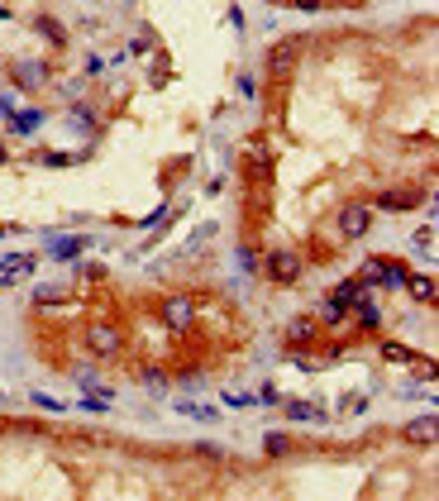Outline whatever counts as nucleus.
<instances>
[{"mask_svg":"<svg viewBox=\"0 0 439 501\" xmlns=\"http://www.w3.org/2000/svg\"><path fill=\"white\" fill-rule=\"evenodd\" d=\"M81 344L91 348L95 358H120V348H125V329L110 325V320H91L86 334H81Z\"/></svg>","mask_w":439,"mask_h":501,"instance_id":"obj_1","label":"nucleus"},{"mask_svg":"<svg viewBox=\"0 0 439 501\" xmlns=\"http://www.w3.org/2000/svg\"><path fill=\"white\" fill-rule=\"evenodd\" d=\"M258 267H263V277H272L277 286H291L301 272H306V258H301L296 249H272Z\"/></svg>","mask_w":439,"mask_h":501,"instance_id":"obj_2","label":"nucleus"},{"mask_svg":"<svg viewBox=\"0 0 439 501\" xmlns=\"http://www.w3.org/2000/svg\"><path fill=\"white\" fill-rule=\"evenodd\" d=\"M157 320H162V329H172V334H187V329L196 325V301L191 296H167L157 306Z\"/></svg>","mask_w":439,"mask_h":501,"instance_id":"obj_3","label":"nucleus"},{"mask_svg":"<svg viewBox=\"0 0 439 501\" xmlns=\"http://www.w3.org/2000/svg\"><path fill=\"white\" fill-rule=\"evenodd\" d=\"M368 224H373V205H363V201H344V205H339V215H334V229H339L344 239L368 234Z\"/></svg>","mask_w":439,"mask_h":501,"instance_id":"obj_4","label":"nucleus"},{"mask_svg":"<svg viewBox=\"0 0 439 501\" xmlns=\"http://www.w3.org/2000/svg\"><path fill=\"white\" fill-rule=\"evenodd\" d=\"M363 282H377V286H406V267L392 263V258H368V263H363Z\"/></svg>","mask_w":439,"mask_h":501,"instance_id":"obj_5","label":"nucleus"},{"mask_svg":"<svg viewBox=\"0 0 439 501\" xmlns=\"http://www.w3.org/2000/svg\"><path fill=\"white\" fill-rule=\"evenodd\" d=\"M296 53H301V38H282V43L267 53V72L282 81V77H291V67H296Z\"/></svg>","mask_w":439,"mask_h":501,"instance_id":"obj_6","label":"nucleus"},{"mask_svg":"<svg viewBox=\"0 0 439 501\" xmlns=\"http://www.w3.org/2000/svg\"><path fill=\"white\" fill-rule=\"evenodd\" d=\"M320 339V320L315 315H296L291 325H286V344L291 348H306V344H315Z\"/></svg>","mask_w":439,"mask_h":501,"instance_id":"obj_7","label":"nucleus"},{"mask_svg":"<svg viewBox=\"0 0 439 501\" xmlns=\"http://www.w3.org/2000/svg\"><path fill=\"white\" fill-rule=\"evenodd\" d=\"M139 382H143V392H153V396H167V392H172V373H167V368H157V363H143V368H139Z\"/></svg>","mask_w":439,"mask_h":501,"instance_id":"obj_8","label":"nucleus"},{"mask_svg":"<svg viewBox=\"0 0 439 501\" xmlns=\"http://www.w3.org/2000/svg\"><path fill=\"white\" fill-rule=\"evenodd\" d=\"M320 325H329V329H353V315H348V301L329 296V301H325V311H320Z\"/></svg>","mask_w":439,"mask_h":501,"instance_id":"obj_9","label":"nucleus"},{"mask_svg":"<svg viewBox=\"0 0 439 501\" xmlns=\"http://www.w3.org/2000/svg\"><path fill=\"white\" fill-rule=\"evenodd\" d=\"M420 205V191H382L377 196V210H415Z\"/></svg>","mask_w":439,"mask_h":501,"instance_id":"obj_10","label":"nucleus"},{"mask_svg":"<svg viewBox=\"0 0 439 501\" xmlns=\"http://www.w3.org/2000/svg\"><path fill=\"white\" fill-rule=\"evenodd\" d=\"M435 435H439V430H435V415H420V420L406 425V439H410V444H435Z\"/></svg>","mask_w":439,"mask_h":501,"instance_id":"obj_11","label":"nucleus"},{"mask_svg":"<svg viewBox=\"0 0 439 501\" xmlns=\"http://www.w3.org/2000/svg\"><path fill=\"white\" fill-rule=\"evenodd\" d=\"M249 172L253 177H272V153H267V143H249Z\"/></svg>","mask_w":439,"mask_h":501,"instance_id":"obj_12","label":"nucleus"},{"mask_svg":"<svg viewBox=\"0 0 439 501\" xmlns=\"http://www.w3.org/2000/svg\"><path fill=\"white\" fill-rule=\"evenodd\" d=\"M15 77H19V86H29V91H33V86H43V81H48V67L43 63H15Z\"/></svg>","mask_w":439,"mask_h":501,"instance_id":"obj_13","label":"nucleus"},{"mask_svg":"<svg viewBox=\"0 0 439 501\" xmlns=\"http://www.w3.org/2000/svg\"><path fill=\"white\" fill-rule=\"evenodd\" d=\"M406 286L415 301H435V277H425V272H406Z\"/></svg>","mask_w":439,"mask_h":501,"instance_id":"obj_14","label":"nucleus"},{"mask_svg":"<svg viewBox=\"0 0 439 501\" xmlns=\"http://www.w3.org/2000/svg\"><path fill=\"white\" fill-rule=\"evenodd\" d=\"M33 263H38V258H33V253H10V258H5V263H0V272H5V277H10V282H15L19 272H29Z\"/></svg>","mask_w":439,"mask_h":501,"instance_id":"obj_15","label":"nucleus"},{"mask_svg":"<svg viewBox=\"0 0 439 501\" xmlns=\"http://www.w3.org/2000/svg\"><path fill=\"white\" fill-rule=\"evenodd\" d=\"M286 415H291V420H315V425L325 420V410H315L311 401H291V406H286Z\"/></svg>","mask_w":439,"mask_h":501,"instance_id":"obj_16","label":"nucleus"},{"mask_svg":"<svg viewBox=\"0 0 439 501\" xmlns=\"http://www.w3.org/2000/svg\"><path fill=\"white\" fill-rule=\"evenodd\" d=\"M10 120H15V134H33V129H38V120H43V115H38V110H15V115H10Z\"/></svg>","mask_w":439,"mask_h":501,"instance_id":"obj_17","label":"nucleus"},{"mask_svg":"<svg viewBox=\"0 0 439 501\" xmlns=\"http://www.w3.org/2000/svg\"><path fill=\"white\" fill-rule=\"evenodd\" d=\"M377 320H382V311H377L373 301H358V325L363 329H377Z\"/></svg>","mask_w":439,"mask_h":501,"instance_id":"obj_18","label":"nucleus"},{"mask_svg":"<svg viewBox=\"0 0 439 501\" xmlns=\"http://www.w3.org/2000/svg\"><path fill=\"white\" fill-rule=\"evenodd\" d=\"M263 449H267L272 458H282V454H291V439H286V435H267V439H263Z\"/></svg>","mask_w":439,"mask_h":501,"instance_id":"obj_19","label":"nucleus"},{"mask_svg":"<svg viewBox=\"0 0 439 501\" xmlns=\"http://www.w3.org/2000/svg\"><path fill=\"white\" fill-rule=\"evenodd\" d=\"M33 301H38V306H63L67 291H58V286H38V291H33Z\"/></svg>","mask_w":439,"mask_h":501,"instance_id":"obj_20","label":"nucleus"},{"mask_svg":"<svg viewBox=\"0 0 439 501\" xmlns=\"http://www.w3.org/2000/svg\"><path fill=\"white\" fill-rule=\"evenodd\" d=\"M177 410H182V415H196V420H215V410L196 406V401H177Z\"/></svg>","mask_w":439,"mask_h":501,"instance_id":"obj_21","label":"nucleus"},{"mask_svg":"<svg viewBox=\"0 0 439 501\" xmlns=\"http://www.w3.org/2000/svg\"><path fill=\"white\" fill-rule=\"evenodd\" d=\"M77 249H81V239H58V244H53L48 253H53V258H72Z\"/></svg>","mask_w":439,"mask_h":501,"instance_id":"obj_22","label":"nucleus"},{"mask_svg":"<svg viewBox=\"0 0 439 501\" xmlns=\"http://www.w3.org/2000/svg\"><path fill=\"white\" fill-rule=\"evenodd\" d=\"M415 249H420V253H435V229H415Z\"/></svg>","mask_w":439,"mask_h":501,"instance_id":"obj_23","label":"nucleus"},{"mask_svg":"<svg viewBox=\"0 0 439 501\" xmlns=\"http://www.w3.org/2000/svg\"><path fill=\"white\" fill-rule=\"evenodd\" d=\"M38 29L48 33V38H53V43H63L67 33H63V24H53V19H38Z\"/></svg>","mask_w":439,"mask_h":501,"instance_id":"obj_24","label":"nucleus"},{"mask_svg":"<svg viewBox=\"0 0 439 501\" xmlns=\"http://www.w3.org/2000/svg\"><path fill=\"white\" fill-rule=\"evenodd\" d=\"M382 353L396 358V363H410V348H401V344H382Z\"/></svg>","mask_w":439,"mask_h":501,"instance_id":"obj_25","label":"nucleus"},{"mask_svg":"<svg viewBox=\"0 0 439 501\" xmlns=\"http://www.w3.org/2000/svg\"><path fill=\"white\" fill-rule=\"evenodd\" d=\"M224 406H253L249 392H224Z\"/></svg>","mask_w":439,"mask_h":501,"instance_id":"obj_26","label":"nucleus"},{"mask_svg":"<svg viewBox=\"0 0 439 501\" xmlns=\"http://www.w3.org/2000/svg\"><path fill=\"white\" fill-rule=\"evenodd\" d=\"M91 120H95L91 110H72V125H77V129H91Z\"/></svg>","mask_w":439,"mask_h":501,"instance_id":"obj_27","label":"nucleus"},{"mask_svg":"<svg viewBox=\"0 0 439 501\" xmlns=\"http://www.w3.org/2000/svg\"><path fill=\"white\" fill-rule=\"evenodd\" d=\"M291 5H296V10H320L325 0H291Z\"/></svg>","mask_w":439,"mask_h":501,"instance_id":"obj_28","label":"nucleus"},{"mask_svg":"<svg viewBox=\"0 0 439 501\" xmlns=\"http://www.w3.org/2000/svg\"><path fill=\"white\" fill-rule=\"evenodd\" d=\"M0 282H10V277H5V272H0Z\"/></svg>","mask_w":439,"mask_h":501,"instance_id":"obj_29","label":"nucleus"}]
</instances>
